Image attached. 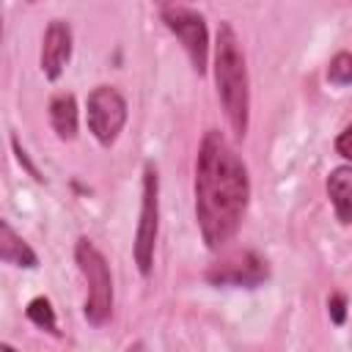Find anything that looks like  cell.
Wrapping results in <instances>:
<instances>
[{
    "label": "cell",
    "mask_w": 352,
    "mask_h": 352,
    "mask_svg": "<svg viewBox=\"0 0 352 352\" xmlns=\"http://www.w3.org/2000/svg\"><path fill=\"white\" fill-rule=\"evenodd\" d=\"M160 19L182 41L192 72L206 74V69H209V30H206L204 14L190 8V6H182V3H162Z\"/></svg>",
    "instance_id": "obj_5"
},
{
    "label": "cell",
    "mask_w": 352,
    "mask_h": 352,
    "mask_svg": "<svg viewBox=\"0 0 352 352\" xmlns=\"http://www.w3.org/2000/svg\"><path fill=\"white\" fill-rule=\"evenodd\" d=\"M212 286H239V289H253L261 286L270 278L267 258L258 256L256 250H234L209 264L204 275Z\"/></svg>",
    "instance_id": "obj_7"
},
{
    "label": "cell",
    "mask_w": 352,
    "mask_h": 352,
    "mask_svg": "<svg viewBox=\"0 0 352 352\" xmlns=\"http://www.w3.org/2000/svg\"><path fill=\"white\" fill-rule=\"evenodd\" d=\"M126 99L113 85H96L85 99V121L88 132L99 146H113L126 124Z\"/></svg>",
    "instance_id": "obj_6"
},
{
    "label": "cell",
    "mask_w": 352,
    "mask_h": 352,
    "mask_svg": "<svg viewBox=\"0 0 352 352\" xmlns=\"http://www.w3.org/2000/svg\"><path fill=\"white\" fill-rule=\"evenodd\" d=\"M212 72H214V88H217V99L223 104L226 121L234 138L242 140L250 126V80H248V63H245L239 36L228 22H220L217 28Z\"/></svg>",
    "instance_id": "obj_2"
},
{
    "label": "cell",
    "mask_w": 352,
    "mask_h": 352,
    "mask_svg": "<svg viewBox=\"0 0 352 352\" xmlns=\"http://www.w3.org/2000/svg\"><path fill=\"white\" fill-rule=\"evenodd\" d=\"M11 146H14V154H16V160H19V165H25V168H28V173H30V176H33L36 182H44V176H41V173H38V168H36V165L30 162V157H28V151H25V148L19 146V140H16V138H11Z\"/></svg>",
    "instance_id": "obj_15"
},
{
    "label": "cell",
    "mask_w": 352,
    "mask_h": 352,
    "mask_svg": "<svg viewBox=\"0 0 352 352\" xmlns=\"http://www.w3.org/2000/svg\"><path fill=\"white\" fill-rule=\"evenodd\" d=\"M25 316L38 327V330H47L50 336H60V330H58V316H55V308H52V302L44 297V294H38V297H33L30 302H28V308H25Z\"/></svg>",
    "instance_id": "obj_12"
},
{
    "label": "cell",
    "mask_w": 352,
    "mask_h": 352,
    "mask_svg": "<svg viewBox=\"0 0 352 352\" xmlns=\"http://www.w3.org/2000/svg\"><path fill=\"white\" fill-rule=\"evenodd\" d=\"M124 352H146V346H143L140 341H132V344H129V346H126Z\"/></svg>",
    "instance_id": "obj_17"
},
{
    "label": "cell",
    "mask_w": 352,
    "mask_h": 352,
    "mask_svg": "<svg viewBox=\"0 0 352 352\" xmlns=\"http://www.w3.org/2000/svg\"><path fill=\"white\" fill-rule=\"evenodd\" d=\"M74 261L80 275L85 278V305H82V316L88 324L102 327L110 322L113 316V275H110V264L104 258V253L88 239L80 236L74 245Z\"/></svg>",
    "instance_id": "obj_3"
},
{
    "label": "cell",
    "mask_w": 352,
    "mask_h": 352,
    "mask_svg": "<svg viewBox=\"0 0 352 352\" xmlns=\"http://www.w3.org/2000/svg\"><path fill=\"white\" fill-rule=\"evenodd\" d=\"M349 135H352V129L344 126V129L338 132V138H336V151H338L341 160H346V162H349V157H352V151H349Z\"/></svg>",
    "instance_id": "obj_16"
},
{
    "label": "cell",
    "mask_w": 352,
    "mask_h": 352,
    "mask_svg": "<svg viewBox=\"0 0 352 352\" xmlns=\"http://www.w3.org/2000/svg\"><path fill=\"white\" fill-rule=\"evenodd\" d=\"M157 236H160V176H157V165L146 162L143 165L140 214H138V228H135V242H132V256H135L138 272L143 278H148L154 270Z\"/></svg>",
    "instance_id": "obj_4"
},
{
    "label": "cell",
    "mask_w": 352,
    "mask_h": 352,
    "mask_svg": "<svg viewBox=\"0 0 352 352\" xmlns=\"http://www.w3.org/2000/svg\"><path fill=\"white\" fill-rule=\"evenodd\" d=\"M327 80H330L333 85H338V88H346V85L352 82V55H349L346 50L336 52V58L330 60V66H327Z\"/></svg>",
    "instance_id": "obj_13"
},
{
    "label": "cell",
    "mask_w": 352,
    "mask_h": 352,
    "mask_svg": "<svg viewBox=\"0 0 352 352\" xmlns=\"http://www.w3.org/2000/svg\"><path fill=\"white\" fill-rule=\"evenodd\" d=\"M0 261L19 267V270H36L38 267V256L36 250L0 217Z\"/></svg>",
    "instance_id": "obj_11"
},
{
    "label": "cell",
    "mask_w": 352,
    "mask_h": 352,
    "mask_svg": "<svg viewBox=\"0 0 352 352\" xmlns=\"http://www.w3.org/2000/svg\"><path fill=\"white\" fill-rule=\"evenodd\" d=\"M72 28L63 19H52L44 30L41 38V55H38V66L44 72V77L50 82L60 80V74L66 72V63L72 60Z\"/></svg>",
    "instance_id": "obj_8"
},
{
    "label": "cell",
    "mask_w": 352,
    "mask_h": 352,
    "mask_svg": "<svg viewBox=\"0 0 352 352\" xmlns=\"http://www.w3.org/2000/svg\"><path fill=\"white\" fill-rule=\"evenodd\" d=\"M327 314H330V322H333L336 327H341V324L346 322V294L333 292V294L327 297Z\"/></svg>",
    "instance_id": "obj_14"
},
{
    "label": "cell",
    "mask_w": 352,
    "mask_h": 352,
    "mask_svg": "<svg viewBox=\"0 0 352 352\" xmlns=\"http://www.w3.org/2000/svg\"><path fill=\"white\" fill-rule=\"evenodd\" d=\"M0 38H3V16H0Z\"/></svg>",
    "instance_id": "obj_19"
},
{
    "label": "cell",
    "mask_w": 352,
    "mask_h": 352,
    "mask_svg": "<svg viewBox=\"0 0 352 352\" xmlns=\"http://www.w3.org/2000/svg\"><path fill=\"white\" fill-rule=\"evenodd\" d=\"M47 116H50V126L58 135V140H74L77 129H80V113H77V99L66 91H58L50 96L47 104Z\"/></svg>",
    "instance_id": "obj_9"
},
{
    "label": "cell",
    "mask_w": 352,
    "mask_h": 352,
    "mask_svg": "<svg viewBox=\"0 0 352 352\" xmlns=\"http://www.w3.org/2000/svg\"><path fill=\"white\" fill-rule=\"evenodd\" d=\"M195 220L209 250L226 248L248 212L250 176L220 129H206L195 154Z\"/></svg>",
    "instance_id": "obj_1"
},
{
    "label": "cell",
    "mask_w": 352,
    "mask_h": 352,
    "mask_svg": "<svg viewBox=\"0 0 352 352\" xmlns=\"http://www.w3.org/2000/svg\"><path fill=\"white\" fill-rule=\"evenodd\" d=\"M327 195H330V206L336 212V220L341 226H349V220H352V168L346 162L330 170Z\"/></svg>",
    "instance_id": "obj_10"
},
{
    "label": "cell",
    "mask_w": 352,
    "mask_h": 352,
    "mask_svg": "<svg viewBox=\"0 0 352 352\" xmlns=\"http://www.w3.org/2000/svg\"><path fill=\"white\" fill-rule=\"evenodd\" d=\"M0 352H19V349H16V346H11V344H6V341H3V344H0Z\"/></svg>",
    "instance_id": "obj_18"
}]
</instances>
